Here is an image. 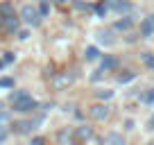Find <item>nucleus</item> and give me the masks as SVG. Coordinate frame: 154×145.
<instances>
[{
  "instance_id": "nucleus-32",
  "label": "nucleus",
  "mask_w": 154,
  "mask_h": 145,
  "mask_svg": "<svg viewBox=\"0 0 154 145\" xmlns=\"http://www.w3.org/2000/svg\"><path fill=\"white\" fill-rule=\"evenodd\" d=\"M54 2H66V0H54Z\"/></svg>"
},
{
  "instance_id": "nucleus-28",
  "label": "nucleus",
  "mask_w": 154,
  "mask_h": 145,
  "mask_svg": "<svg viewBox=\"0 0 154 145\" xmlns=\"http://www.w3.org/2000/svg\"><path fill=\"white\" fill-rule=\"evenodd\" d=\"M29 145H43V138H32V143Z\"/></svg>"
},
{
  "instance_id": "nucleus-4",
  "label": "nucleus",
  "mask_w": 154,
  "mask_h": 145,
  "mask_svg": "<svg viewBox=\"0 0 154 145\" xmlns=\"http://www.w3.org/2000/svg\"><path fill=\"white\" fill-rule=\"evenodd\" d=\"M111 113V109L106 104H93L91 109H88V116L93 118V120H106Z\"/></svg>"
},
{
  "instance_id": "nucleus-23",
  "label": "nucleus",
  "mask_w": 154,
  "mask_h": 145,
  "mask_svg": "<svg viewBox=\"0 0 154 145\" xmlns=\"http://www.w3.org/2000/svg\"><path fill=\"white\" fill-rule=\"evenodd\" d=\"M9 122V116H7V111H0V125H7Z\"/></svg>"
},
{
  "instance_id": "nucleus-27",
  "label": "nucleus",
  "mask_w": 154,
  "mask_h": 145,
  "mask_svg": "<svg viewBox=\"0 0 154 145\" xmlns=\"http://www.w3.org/2000/svg\"><path fill=\"white\" fill-rule=\"evenodd\" d=\"M18 39H20V41L27 39V32H25V29H20V32H18Z\"/></svg>"
},
{
  "instance_id": "nucleus-6",
  "label": "nucleus",
  "mask_w": 154,
  "mask_h": 145,
  "mask_svg": "<svg viewBox=\"0 0 154 145\" xmlns=\"http://www.w3.org/2000/svg\"><path fill=\"white\" fill-rule=\"evenodd\" d=\"M41 122V118H36V120H20V122H16V131L18 134H29L32 129H36V125Z\"/></svg>"
},
{
  "instance_id": "nucleus-25",
  "label": "nucleus",
  "mask_w": 154,
  "mask_h": 145,
  "mask_svg": "<svg viewBox=\"0 0 154 145\" xmlns=\"http://www.w3.org/2000/svg\"><path fill=\"white\" fill-rule=\"evenodd\" d=\"M11 61H14V54L7 52V54H5V59H2V63H11Z\"/></svg>"
},
{
  "instance_id": "nucleus-10",
  "label": "nucleus",
  "mask_w": 154,
  "mask_h": 145,
  "mask_svg": "<svg viewBox=\"0 0 154 145\" xmlns=\"http://www.w3.org/2000/svg\"><path fill=\"white\" fill-rule=\"evenodd\" d=\"M75 134H77V138H79V140H91L93 138V129H91V127H86V125L77 127Z\"/></svg>"
},
{
  "instance_id": "nucleus-9",
  "label": "nucleus",
  "mask_w": 154,
  "mask_h": 145,
  "mask_svg": "<svg viewBox=\"0 0 154 145\" xmlns=\"http://www.w3.org/2000/svg\"><path fill=\"white\" fill-rule=\"evenodd\" d=\"M97 41H100V43H104V45L116 43V39H113V32H111V29H102V32H97Z\"/></svg>"
},
{
  "instance_id": "nucleus-16",
  "label": "nucleus",
  "mask_w": 154,
  "mask_h": 145,
  "mask_svg": "<svg viewBox=\"0 0 154 145\" xmlns=\"http://www.w3.org/2000/svg\"><path fill=\"white\" fill-rule=\"evenodd\" d=\"M0 14H2V18H5V16H11V14H14V9H11V5H9V2L0 5Z\"/></svg>"
},
{
  "instance_id": "nucleus-20",
  "label": "nucleus",
  "mask_w": 154,
  "mask_h": 145,
  "mask_svg": "<svg viewBox=\"0 0 154 145\" xmlns=\"http://www.w3.org/2000/svg\"><path fill=\"white\" fill-rule=\"evenodd\" d=\"M48 11H50V5H48V2H41V7H38V14H41V16H45Z\"/></svg>"
},
{
  "instance_id": "nucleus-22",
  "label": "nucleus",
  "mask_w": 154,
  "mask_h": 145,
  "mask_svg": "<svg viewBox=\"0 0 154 145\" xmlns=\"http://www.w3.org/2000/svg\"><path fill=\"white\" fill-rule=\"evenodd\" d=\"M7 134H9V131H7V125H0V143L7 138Z\"/></svg>"
},
{
  "instance_id": "nucleus-5",
  "label": "nucleus",
  "mask_w": 154,
  "mask_h": 145,
  "mask_svg": "<svg viewBox=\"0 0 154 145\" xmlns=\"http://www.w3.org/2000/svg\"><path fill=\"white\" fill-rule=\"evenodd\" d=\"M106 7L113 9V11H118V14H127V11H131L129 0H106Z\"/></svg>"
},
{
  "instance_id": "nucleus-2",
  "label": "nucleus",
  "mask_w": 154,
  "mask_h": 145,
  "mask_svg": "<svg viewBox=\"0 0 154 145\" xmlns=\"http://www.w3.org/2000/svg\"><path fill=\"white\" fill-rule=\"evenodd\" d=\"M72 82H75V72H70V70L57 72V75L52 77V86L57 88V91H63V88H68Z\"/></svg>"
},
{
  "instance_id": "nucleus-24",
  "label": "nucleus",
  "mask_w": 154,
  "mask_h": 145,
  "mask_svg": "<svg viewBox=\"0 0 154 145\" xmlns=\"http://www.w3.org/2000/svg\"><path fill=\"white\" fill-rule=\"evenodd\" d=\"M118 79H120V82L125 84V82H129V79H134V72H129V75H120Z\"/></svg>"
},
{
  "instance_id": "nucleus-13",
  "label": "nucleus",
  "mask_w": 154,
  "mask_h": 145,
  "mask_svg": "<svg viewBox=\"0 0 154 145\" xmlns=\"http://www.w3.org/2000/svg\"><path fill=\"white\" fill-rule=\"evenodd\" d=\"M116 66H118V59H116V57H106L104 61H102V68H100V70L106 72V70H111V68H116Z\"/></svg>"
},
{
  "instance_id": "nucleus-33",
  "label": "nucleus",
  "mask_w": 154,
  "mask_h": 145,
  "mask_svg": "<svg viewBox=\"0 0 154 145\" xmlns=\"http://www.w3.org/2000/svg\"><path fill=\"white\" fill-rule=\"evenodd\" d=\"M0 68H2V61H0Z\"/></svg>"
},
{
  "instance_id": "nucleus-26",
  "label": "nucleus",
  "mask_w": 154,
  "mask_h": 145,
  "mask_svg": "<svg viewBox=\"0 0 154 145\" xmlns=\"http://www.w3.org/2000/svg\"><path fill=\"white\" fill-rule=\"evenodd\" d=\"M145 102H154V91H149V93H145Z\"/></svg>"
},
{
  "instance_id": "nucleus-19",
  "label": "nucleus",
  "mask_w": 154,
  "mask_h": 145,
  "mask_svg": "<svg viewBox=\"0 0 154 145\" xmlns=\"http://www.w3.org/2000/svg\"><path fill=\"white\" fill-rule=\"evenodd\" d=\"M143 61L147 63L149 68H154V54H152V52H145V54H143Z\"/></svg>"
},
{
  "instance_id": "nucleus-1",
  "label": "nucleus",
  "mask_w": 154,
  "mask_h": 145,
  "mask_svg": "<svg viewBox=\"0 0 154 145\" xmlns=\"http://www.w3.org/2000/svg\"><path fill=\"white\" fill-rule=\"evenodd\" d=\"M11 106H14V111H18V113H29V111H34L38 104L27 91H14L11 93Z\"/></svg>"
},
{
  "instance_id": "nucleus-8",
  "label": "nucleus",
  "mask_w": 154,
  "mask_h": 145,
  "mask_svg": "<svg viewBox=\"0 0 154 145\" xmlns=\"http://www.w3.org/2000/svg\"><path fill=\"white\" fill-rule=\"evenodd\" d=\"M140 34H143V36H152L154 34V14L147 16V18H143V23H140Z\"/></svg>"
},
{
  "instance_id": "nucleus-31",
  "label": "nucleus",
  "mask_w": 154,
  "mask_h": 145,
  "mask_svg": "<svg viewBox=\"0 0 154 145\" xmlns=\"http://www.w3.org/2000/svg\"><path fill=\"white\" fill-rule=\"evenodd\" d=\"M0 32H2V18H0Z\"/></svg>"
},
{
  "instance_id": "nucleus-30",
  "label": "nucleus",
  "mask_w": 154,
  "mask_h": 145,
  "mask_svg": "<svg viewBox=\"0 0 154 145\" xmlns=\"http://www.w3.org/2000/svg\"><path fill=\"white\" fill-rule=\"evenodd\" d=\"M0 111H5V104H2V102H0Z\"/></svg>"
},
{
  "instance_id": "nucleus-12",
  "label": "nucleus",
  "mask_w": 154,
  "mask_h": 145,
  "mask_svg": "<svg viewBox=\"0 0 154 145\" xmlns=\"http://www.w3.org/2000/svg\"><path fill=\"white\" fill-rule=\"evenodd\" d=\"M59 143H61V145H75V140H72V134H70L68 129L59 131Z\"/></svg>"
},
{
  "instance_id": "nucleus-7",
  "label": "nucleus",
  "mask_w": 154,
  "mask_h": 145,
  "mask_svg": "<svg viewBox=\"0 0 154 145\" xmlns=\"http://www.w3.org/2000/svg\"><path fill=\"white\" fill-rule=\"evenodd\" d=\"M18 16L16 14H11V16H5V18H2V29H7V32H16V29H18Z\"/></svg>"
},
{
  "instance_id": "nucleus-21",
  "label": "nucleus",
  "mask_w": 154,
  "mask_h": 145,
  "mask_svg": "<svg viewBox=\"0 0 154 145\" xmlns=\"http://www.w3.org/2000/svg\"><path fill=\"white\" fill-rule=\"evenodd\" d=\"M106 9H109V7H106L104 2H100V5L95 7V11H97V14H100V16H104V14H106Z\"/></svg>"
},
{
  "instance_id": "nucleus-29",
  "label": "nucleus",
  "mask_w": 154,
  "mask_h": 145,
  "mask_svg": "<svg viewBox=\"0 0 154 145\" xmlns=\"http://www.w3.org/2000/svg\"><path fill=\"white\" fill-rule=\"evenodd\" d=\"M149 127H152V129H154V116L149 118Z\"/></svg>"
},
{
  "instance_id": "nucleus-18",
  "label": "nucleus",
  "mask_w": 154,
  "mask_h": 145,
  "mask_svg": "<svg viewBox=\"0 0 154 145\" xmlns=\"http://www.w3.org/2000/svg\"><path fill=\"white\" fill-rule=\"evenodd\" d=\"M95 95L100 97V100H109V97L113 95V91H109V88H102V91H95Z\"/></svg>"
},
{
  "instance_id": "nucleus-3",
  "label": "nucleus",
  "mask_w": 154,
  "mask_h": 145,
  "mask_svg": "<svg viewBox=\"0 0 154 145\" xmlns=\"http://www.w3.org/2000/svg\"><path fill=\"white\" fill-rule=\"evenodd\" d=\"M20 18H23L27 25H38L41 23V14H38V9L32 7V5H25L23 9H20Z\"/></svg>"
},
{
  "instance_id": "nucleus-14",
  "label": "nucleus",
  "mask_w": 154,
  "mask_h": 145,
  "mask_svg": "<svg viewBox=\"0 0 154 145\" xmlns=\"http://www.w3.org/2000/svg\"><path fill=\"white\" fill-rule=\"evenodd\" d=\"M84 57H86V61H95V59L100 57V50H97V48H93V45H91V48H86Z\"/></svg>"
},
{
  "instance_id": "nucleus-11",
  "label": "nucleus",
  "mask_w": 154,
  "mask_h": 145,
  "mask_svg": "<svg viewBox=\"0 0 154 145\" xmlns=\"http://www.w3.org/2000/svg\"><path fill=\"white\" fill-rule=\"evenodd\" d=\"M104 145H127V143H125V138H122L120 134H116V131H113V134H109L104 138Z\"/></svg>"
},
{
  "instance_id": "nucleus-17",
  "label": "nucleus",
  "mask_w": 154,
  "mask_h": 145,
  "mask_svg": "<svg viewBox=\"0 0 154 145\" xmlns=\"http://www.w3.org/2000/svg\"><path fill=\"white\" fill-rule=\"evenodd\" d=\"M0 88H14V79L11 77H0Z\"/></svg>"
},
{
  "instance_id": "nucleus-15",
  "label": "nucleus",
  "mask_w": 154,
  "mask_h": 145,
  "mask_svg": "<svg viewBox=\"0 0 154 145\" xmlns=\"http://www.w3.org/2000/svg\"><path fill=\"white\" fill-rule=\"evenodd\" d=\"M131 27V18H122L116 23V29H129Z\"/></svg>"
}]
</instances>
